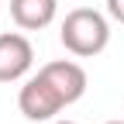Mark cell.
Masks as SVG:
<instances>
[{
    "mask_svg": "<svg viewBox=\"0 0 124 124\" xmlns=\"http://www.w3.org/2000/svg\"><path fill=\"white\" fill-rule=\"evenodd\" d=\"M59 41L76 59H93L110 45V21H107V14L93 10V7H76L62 21Z\"/></svg>",
    "mask_w": 124,
    "mask_h": 124,
    "instance_id": "1",
    "label": "cell"
},
{
    "mask_svg": "<svg viewBox=\"0 0 124 124\" xmlns=\"http://www.w3.org/2000/svg\"><path fill=\"white\" fill-rule=\"evenodd\" d=\"M17 107L28 121H55V114L66 107V100L55 93V86L41 72H35V76L24 79V86L17 93Z\"/></svg>",
    "mask_w": 124,
    "mask_h": 124,
    "instance_id": "2",
    "label": "cell"
},
{
    "mask_svg": "<svg viewBox=\"0 0 124 124\" xmlns=\"http://www.w3.org/2000/svg\"><path fill=\"white\" fill-rule=\"evenodd\" d=\"M35 48L31 41L17 31H4L0 35V83H17L31 72Z\"/></svg>",
    "mask_w": 124,
    "mask_h": 124,
    "instance_id": "3",
    "label": "cell"
},
{
    "mask_svg": "<svg viewBox=\"0 0 124 124\" xmlns=\"http://www.w3.org/2000/svg\"><path fill=\"white\" fill-rule=\"evenodd\" d=\"M38 72H41L45 79L55 86V93L66 100V107H69V103H76V100L86 93V69L79 66V62H72V59H55V62H45Z\"/></svg>",
    "mask_w": 124,
    "mask_h": 124,
    "instance_id": "4",
    "label": "cell"
},
{
    "mask_svg": "<svg viewBox=\"0 0 124 124\" xmlns=\"http://www.w3.org/2000/svg\"><path fill=\"white\" fill-rule=\"evenodd\" d=\"M59 0H10V17L21 31H41L55 21Z\"/></svg>",
    "mask_w": 124,
    "mask_h": 124,
    "instance_id": "5",
    "label": "cell"
},
{
    "mask_svg": "<svg viewBox=\"0 0 124 124\" xmlns=\"http://www.w3.org/2000/svg\"><path fill=\"white\" fill-rule=\"evenodd\" d=\"M107 14H110V21L124 24V0H107Z\"/></svg>",
    "mask_w": 124,
    "mask_h": 124,
    "instance_id": "6",
    "label": "cell"
},
{
    "mask_svg": "<svg viewBox=\"0 0 124 124\" xmlns=\"http://www.w3.org/2000/svg\"><path fill=\"white\" fill-rule=\"evenodd\" d=\"M52 124H76V121H52Z\"/></svg>",
    "mask_w": 124,
    "mask_h": 124,
    "instance_id": "7",
    "label": "cell"
},
{
    "mask_svg": "<svg viewBox=\"0 0 124 124\" xmlns=\"http://www.w3.org/2000/svg\"><path fill=\"white\" fill-rule=\"evenodd\" d=\"M107 124H124V121H107Z\"/></svg>",
    "mask_w": 124,
    "mask_h": 124,
    "instance_id": "8",
    "label": "cell"
}]
</instances>
